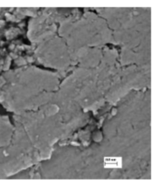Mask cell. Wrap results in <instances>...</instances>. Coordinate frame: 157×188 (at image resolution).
<instances>
[{"instance_id": "obj_1", "label": "cell", "mask_w": 157, "mask_h": 188, "mask_svg": "<svg viewBox=\"0 0 157 188\" xmlns=\"http://www.w3.org/2000/svg\"><path fill=\"white\" fill-rule=\"evenodd\" d=\"M105 165L107 167H120V161L116 158H106Z\"/></svg>"}]
</instances>
